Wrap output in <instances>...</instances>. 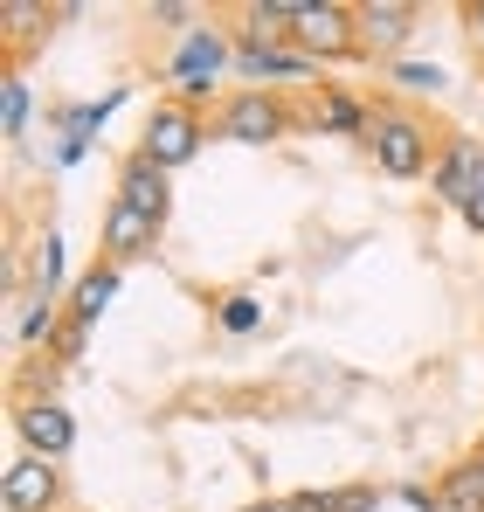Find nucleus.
<instances>
[{"label": "nucleus", "mask_w": 484, "mask_h": 512, "mask_svg": "<svg viewBox=\"0 0 484 512\" xmlns=\"http://www.w3.org/2000/svg\"><path fill=\"white\" fill-rule=\"evenodd\" d=\"M436 146H443V132H436L415 104H402V97H374L367 132H360V153L388 173V180H429Z\"/></svg>", "instance_id": "1"}, {"label": "nucleus", "mask_w": 484, "mask_h": 512, "mask_svg": "<svg viewBox=\"0 0 484 512\" xmlns=\"http://www.w3.org/2000/svg\"><path fill=\"white\" fill-rule=\"evenodd\" d=\"M222 77H236V28H215V21H194L180 42H173V56H166V84L173 97H187V104H222L229 90Z\"/></svg>", "instance_id": "2"}, {"label": "nucleus", "mask_w": 484, "mask_h": 512, "mask_svg": "<svg viewBox=\"0 0 484 512\" xmlns=\"http://www.w3.org/2000/svg\"><path fill=\"white\" fill-rule=\"evenodd\" d=\"M208 125H215V139H229V146H277V139L305 132L312 111H298L291 90H229Z\"/></svg>", "instance_id": "3"}, {"label": "nucleus", "mask_w": 484, "mask_h": 512, "mask_svg": "<svg viewBox=\"0 0 484 512\" xmlns=\"http://www.w3.org/2000/svg\"><path fill=\"white\" fill-rule=\"evenodd\" d=\"M208 139H215V125H208V111L166 90L160 104L146 111V132H139V153H146L153 167L180 173V167H194V160H201V146H208Z\"/></svg>", "instance_id": "4"}, {"label": "nucleus", "mask_w": 484, "mask_h": 512, "mask_svg": "<svg viewBox=\"0 0 484 512\" xmlns=\"http://www.w3.org/2000/svg\"><path fill=\"white\" fill-rule=\"evenodd\" d=\"M291 49H298V56H312L319 70L367 63V56H360V21H353V0H298Z\"/></svg>", "instance_id": "5"}, {"label": "nucleus", "mask_w": 484, "mask_h": 512, "mask_svg": "<svg viewBox=\"0 0 484 512\" xmlns=\"http://www.w3.org/2000/svg\"><path fill=\"white\" fill-rule=\"evenodd\" d=\"M132 104V84H111L104 97H90V104H49V125H56V153H49V167L70 173L90 160V146H97V132L118 118Z\"/></svg>", "instance_id": "6"}, {"label": "nucleus", "mask_w": 484, "mask_h": 512, "mask_svg": "<svg viewBox=\"0 0 484 512\" xmlns=\"http://www.w3.org/2000/svg\"><path fill=\"white\" fill-rule=\"evenodd\" d=\"M319 63L291 42H236V90H319Z\"/></svg>", "instance_id": "7"}, {"label": "nucleus", "mask_w": 484, "mask_h": 512, "mask_svg": "<svg viewBox=\"0 0 484 512\" xmlns=\"http://www.w3.org/2000/svg\"><path fill=\"white\" fill-rule=\"evenodd\" d=\"M353 21H360V56L395 70L415 42V28H422V7L415 0H353Z\"/></svg>", "instance_id": "8"}, {"label": "nucleus", "mask_w": 484, "mask_h": 512, "mask_svg": "<svg viewBox=\"0 0 484 512\" xmlns=\"http://www.w3.org/2000/svg\"><path fill=\"white\" fill-rule=\"evenodd\" d=\"M14 443H21L28 457L70 464V450H77V416H70V402H63V395H21V402H14Z\"/></svg>", "instance_id": "9"}, {"label": "nucleus", "mask_w": 484, "mask_h": 512, "mask_svg": "<svg viewBox=\"0 0 484 512\" xmlns=\"http://www.w3.org/2000/svg\"><path fill=\"white\" fill-rule=\"evenodd\" d=\"M429 187H436V201H443L450 215L471 208V194L484 187V139L478 132H443L436 167H429Z\"/></svg>", "instance_id": "10"}, {"label": "nucleus", "mask_w": 484, "mask_h": 512, "mask_svg": "<svg viewBox=\"0 0 484 512\" xmlns=\"http://www.w3.org/2000/svg\"><path fill=\"white\" fill-rule=\"evenodd\" d=\"M0 499H7V512H70L63 464L14 450V457H7V471H0Z\"/></svg>", "instance_id": "11"}, {"label": "nucleus", "mask_w": 484, "mask_h": 512, "mask_svg": "<svg viewBox=\"0 0 484 512\" xmlns=\"http://www.w3.org/2000/svg\"><path fill=\"white\" fill-rule=\"evenodd\" d=\"M160 222H146L139 208H125V201H104V215H97V263H139V256L160 250Z\"/></svg>", "instance_id": "12"}, {"label": "nucleus", "mask_w": 484, "mask_h": 512, "mask_svg": "<svg viewBox=\"0 0 484 512\" xmlns=\"http://www.w3.org/2000/svg\"><path fill=\"white\" fill-rule=\"evenodd\" d=\"M111 201H125V208H139L146 222H160L166 229V215H173V173L153 167L139 146L118 160V180H111Z\"/></svg>", "instance_id": "13"}, {"label": "nucleus", "mask_w": 484, "mask_h": 512, "mask_svg": "<svg viewBox=\"0 0 484 512\" xmlns=\"http://www.w3.org/2000/svg\"><path fill=\"white\" fill-rule=\"evenodd\" d=\"M56 0H0V49H7V70H21V56L56 28Z\"/></svg>", "instance_id": "14"}, {"label": "nucleus", "mask_w": 484, "mask_h": 512, "mask_svg": "<svg viewBox=\"0 0 484 512\" xmlns=\"http://www.w3.org/2000/svg\"><path fill=\"white\" fill-rule=\"evenodd\" d=\"M367 111H374V97H360V90H346V84L312 90V132H325V139H360Z\"/></svg>", "instance_id": "15"}, {"label": "nucleus", "mask_w": 484, "mask_h": 512, "mask_svg": "<svg viewBox=\"0 0 484 512\" xmlns=\"http://www.w3.org/2000/svg\"><path fill=\"white\" fill-rule=\"evenodd\" d=\"M21 298H70V256H63V229H42L28 270H21Z\"/></svg>", "instance_id": "16"}, {"label": "nucleus", "mask_w": 484, "mask_h": 512, "mask_svg": "<svg viewBox=\"0 0 484 512\" xmlns=\"http://www.w3.org/2000/svg\"><path fill=\"white\" fill-rule=\"evenodd\" d=\"M118 284H125V270H118V263H90V270H83L77 284H70V319L97 333V319L111 312V298H118Z\"/></svg>", "instance_id": "17"}, {"label": "nucleus", "mask_w": 484, "mask_h": 512, "mask_svg": "<svg viewBox=\"0 0 484 512\" xmlns=\"http://www.w3.org/2000/svg\"><path fill=\"white\" fill-rule=\"evenodd\" d=\"M298 0H242L236 7V42H291Z\"/></svg>", "instance_id": "18"}, {"label": "nucleus", "mask_w": 484, "mask_h": 512, "mask_svg": "<svg viewBox=\"0 0 484 512\" xmlns=\"http://www.w3.org/2000/svg\"><path fill=\"white\" fill-rule=\"evenodd\" d=\"M63 319H70V298H21V312H14V340L21 346H49L63 333Z\"/></svg>", "instance_id": "19"}, {"label": "nucleus", "mask_w": 484, "mask_h": 512, "mask_svg": "<svg viewBox=\"0 0 484 512\" xmlns=\"http://www.w3.org/2000/svg\"><path fill=\"white\" fill-rule=\"evenodd\" d=\"M436 499H443V512H484V478L471 457H457L443 478H436Z\"/></svg>", "instance_id": "20"}, {"label": "nucleus", "mask_w": 484, "mask_h": 512, "mask_svg": "<svg viewBox=\"0 0 484 512\" xmlns=\"http://www.w3.org/2000/svg\"><path fill=\"white\" fill-rule=\"evenodd\" d=\"M28 118H35V90L21 70H7L0 77V139L14 146V139H28Z\"/></svg>", "instance_id": "21"}, {"label": "nucleus", "mask_w": 484, "mask_h": 512, "mask_svg": "<svg viewBox=\"0 0 484 512\" xmlns=\"http://www.w3.org/2000/svg\"><path fill=\"white\" fill-rule=\"evenodd\" d=\"M312 512H381V485H325V492H298Z\"/></svg>", "instance_id": "22"}, {"label": "nucleus", "mask_w": 484, "mask_h": 512, "mask_svg": "<svg viewBox=\"0 0 484 512\" xmlns=\"http://www.w3.org/2000/svg\"><path fill=\"white\" fill-rule=\"evenodd\" d=\"M215 326H222L229 340H249V333L263 326V298H256V291H222V305H215Z\"/></svg>", "instance_id": "23"}, {"label": "nucleus", "mask_w": 484, "mask_h": 512, "mask_svg": "<svg viewBox=\"0 0 484 512\" xmlns=\"http://www.w3.org/2000/svg\"><path fill=\"white\" fill-rule=\"evenodd\" d=\"M388 84H402L408 97H436L450 77H443V63H415V56H402V63L388 70Z\"/></svg>", "instance_id": "24"}, {"label": "nucleus", "mask_w": 484, "mask_h": 512, "mask_svg": "<svg viewBox=\"0 0 484 512\" xmlns=\"http://www.w3.org/2000/svg\"><path fill=\"white\" fill-rule=\"evenodd\" d=\"M83 353H90V326H77V319H63V333L49 340V360H56V367H77Z\"/></svg>", "instance_id": "25"}, {"label": "nucleus", "mask_w": 484, "mask_h": 512, "mask_svg": "<svg viewBox=\"0 0 484 512\" xmlns=\"http://www.w3.org/2000/svg\"><path fill=\"white\" fill-rule=\"evenodd\" d=\"M146 21H153V28H180V35H187V21H201V7H194V0H153V7H146Z\"/></svg>", "instance_id": "26"}, {"label": "nucleus", "mask_w": 484, "mask_h": 512, "mask_svg": "<svg viewBox=\"0 0 484 512\" xmlns=\"http://www.w3.org/2000/svg\"><path fill=\"white\" fill-rule=\"evenodd\" d=\"M242 512H312V506H305L298 492H263V499H249Z\"/></svg>", "instance_id": "27"}, {"label": "nucleus", "mask_w": 484, "mask_h": 512, "mask_svg": "<svg viewBox=\"0 0 484 512\" xmlns=\"http://www.w3.org/2000/svg\"><path fill=\"white\" fill-rule=\"evenodd\" d=\"M395 499H402L408 512H443V499H436L429 485H395Z\"/></svg>", "instance_id": "28"}, {"label": "nucleus", "mask_w": 484, "mask_h": 512, "mask_svg": "<svg viewBox=\"0 0 484 512\" xmlns=\"http://www.w3.org/2000/svg\"><path fill=\"white\" fill-rule=\"evenodd\" d=\"M464 35H471V49H478V70H484V0L464 7Z\"/></svg>", "instance_id": "29"}, {"label": "nucleus", "mask_w": 484, "mask_h": 512, "mask_svg": "<svg viewBox=\"0 0 484 512\" xmlns=\"http://www.w3.org/2000/svg\"><path fill=\"white\" fill-rule=\"evenodd\" d=\"M464 229H471V236H484V187L471 194V208H464Z\"/></svg>", "instance_id": "30"}, {"label": "nucleus", "mask_w": 484, "mask_h": 512, "mask_svg": "<svg viewBox=\"0 0 484 512\" xmlns=\"http://www.w3.org/2000/svg\"><path fill=\"white\" fill-rule=\"evenodd\" d=\"M471 464H478V478H484V436H478V443H471Z\"/></svg>", "instance_id": "31"}]
</instances>
